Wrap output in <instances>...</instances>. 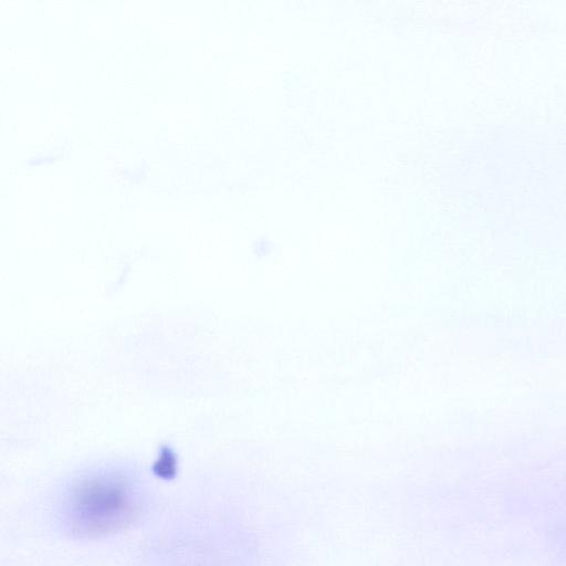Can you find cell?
<instances>
[{"label":"cell","instance_id":"1","mask_svg":"<svg viewBox=\"0 0 566 566\" xmlns=\"http://www.w3.org/2000/svg\"><path fill=\"white\" fill-rule=\"evenodd\" d=\"M154 504L153 486L140 468L108 460L67 474L51 493L48 515L64 539L99 543L136 530Z\"/></svg>","mask_w":566,"mask_h":566}]
</instances>
